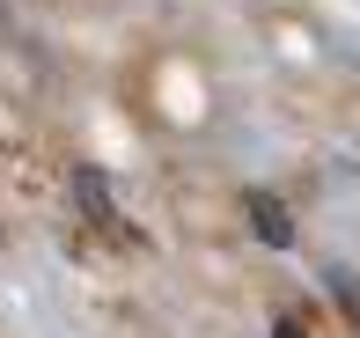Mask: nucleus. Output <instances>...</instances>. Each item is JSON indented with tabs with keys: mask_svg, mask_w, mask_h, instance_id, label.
I'll return each mask as SVG.
<instances>
[{
	"mask_svg": "<svg viewBox=\"0 0 360 338\" xmlns=\"http://www.w3.org/2000/svg\"><path fill=\"white\" fill-rule=\"evenodd\" d=\"M243 214H250L257 243H272V250H287V243H294V214L272 199V191H250V199H243Z\"/></svg>",
	"mask_w": 360,
	"mask_h": 338,
	"instance_id": "f257e3e1",
	"label": "nucleus"
},
{
	"mask_svg": "<svg viewBox=\"0 0 360 338\" xmlns=\"http://www.w3.org/2000/svg\"><path fill=\"white\" fill-rule=\"evenodd\" d=\"M74 199H81V214H89V221H103V228H125V221H118V199H110V184H103L96 169H74Z\"/></svg>",
	"mask_w": 360,
	"mask_h": 338,
	"instance_id": "f03ea898",
	"label": "nucleus"
},
{
	"mask_svg": "<svg viewBox=\"0 0 360 338\" xmlns=\"http://www.w3.org/2000/svg\"><path fill=\"white\" fill-rule=\"evenodd\" d=\"M272 338H302V324H294V316H280V324H272Z\"/></svg>",
	"mask_w": 360,
	"mask_h": 338,
	"instance_id": "7ed1b4c3",
	"label": "nucleus"
},
{
	"mask_svg": "<svg viewBox=\"0 0 360 338\" xmlns=\"http://www.w3.org/2000/svg\"><path fill=\"white\" fill-rule=\"evenodd\" d=\"M346 316H353V331H360V309H346Z\"/></svg>",
	"mask_w": 360,
	"mask_h": 338,
	"instance_id": "20e7f679",
	"label": "nucleus"
}]
</instances>
